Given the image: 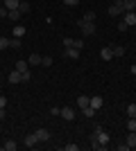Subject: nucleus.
<instances>
[{
	"label": "nucleus",
	"instance_id": "obj_19",
	"mask_svg": "<svg viewBox=\"0 0 136 151\" xmlns=\"http://www.w3.org/2000/svg\"><path fill=\"white\" fill-rule=\"evenodd\" d=\"M18 9H20V14H27L30 9H32V5L27 2V0H20V5H18Z\"/></svg>",
	"mask_w": 136,
	"mask_h": 151
},
{
	"label": "nucleus",
	"instance_id": "obj_11",
	"mask_svg": "<svg viewBox=\"0 0 136 151\" xmlns=\"http://www.w3.org/2000/svg\"><path fill=\"white\" fill-rule=\"evenodd\" d=\"M61 117H64V120H75V111H73V108H61Z\"/></svg>",
	"mask_w": 136,
	"mask_h": 151
},
{
	"label": "nucleus",
	"instance_id": "obj_3",
	"mask_svg": "<svg viewBox=\"0 0 136 151\" xmlns=\"http://www.w3.org/2000/svg\"><path fill=\"white\" fill-rule=\"evenodd\" d=\"M120 14H125V9H123V0H116V2L109 7V16H113V18H116V16H120Z\"/></svg>",
	"mask_w": 136,
	"mask_h": 151
},
{
	"label": "nucleus",
	"instance_id": "obj_7",
	"mask_svg": "<svg viewBox=\"0 0 136 151\" xmlns=\"http://www.w3.org/2000/svg\"><path fill=\"white\" fill-rule=\"evenodd\" d=\"M79 52H82V50H77V47H66L64 57H66V59H73V61H75V59H79Z\"/></svg>",
	"mask_w": 136,
	"mask_h": 151
},
{
	"label": "nucleus",
	"instance_id": "obj_15",
	"mask_svg": "<svg viewBox=\"0 0 136 151\" xmlns=\"http://www.w3.org/2000/svg\"><path fill=\"white\" fill-rule=\"evenodd\" d=\"M7 79H9V83H18V81H23V79H20V72H18V70L9 72V77H7Z\"/></svg>",
	"mask_w": 136,
	"mask_h": 151
},
{
	"label": "nucleus",
	"instance_id": "obj_31",
	"mask_svg": "<svg viewBox=\"0 0 136 151\" xmlns=\"http://www.w3.org/2000/svg\"><path fill=\"white\" fill-rule=\"evenodd\" d=\"M118 29H120V32H127V29H129V25H127L125 20H120V23H118Z\"/></svg>",
	"mask_w": 136,
	"mask_h": 151
},
{
	"label": "nucleus",
	"instance_id": "obj_37",
	"mask_svg": "<svg viewBox=\"0 0 136 151\" xmlns=\"http://www.w3.org/2000/svg\"><path fill=\"white\" fill-rule=\"evenodd\" d=\"M50 115H61V108H59V106H55V108H50Z\"/></svg>",
	"mask_w": 136,
	"mask_h": 151
},
{
	"label": "nucleus",
	"instance_id": "obj_8",
	"mask_svg": "<svg viewBox=\"0 0 136 151\" xmlns=\"http://www.w3.org/2000/svg\"><path fill=\"white\" fill-rule=\"evenodd\" d=\"M36 138H39V142H48V140H50V131H48V129H36Z\"/></svg>",
	"mask_w": 136,
	"mask_h": 151
},
{
	"label": "nucleus",
	"instance_id": "obj_9",
	"mask_svg": "<svg viewBox=\"0 0 136 151\" xmlns=\"http://www.w3.org/2000/svg\"><path fill=\"white\" fill-rule=\"evenodd\" d=\"M100 57H102V61H111L113 59V47H102Z\"/></svg>",
	"mask_w": 136,
	"mask_h": 151
},
{
	"label": "nucleus",
	"instance_id": "obj_40",
	"mask_svg": "<svg viewBox=\"0 0 136 151\" xmlns=\"http://www.w3.org/2000/svg\"><path fill=\"white\" fill-rule=\"evenodd\" d=\"M129 72H132V75H136V63H134V65L129 68Z\"/></svg>",
	"mask_w": 136,
	"mask_h": 151
},
{
	"label": "nucleus",
	"instance_id": "obj_4",
	"mask_svg": "<svg viewBox=\"0 0 136 151\" xmlns=\"http://www.w3.org/2000/svg\"><path fill=\"white\" fill-rule=\"evenodd\" d=\"M123 20H125L129 27H134V25H136V12H125V14H123Z\"/></svg>",
	"mask_w": 136,
	"mask_h": 151
},
{
	"label": "nucleus",
	"instance_id": "obj_39",
	"mask_svg": "<svg viewBox=\"0 0 136 151\" xmlns=\"http://www.w3.org/2000/svg\"><path fill=\"white\" fill-rule=\"evenodd\" d=\"M5 115H7V113H5V108H0V120H5Z\"/></svg>",
	"mask_w": 136,
	"mask_h": 151
},
{
	"label": "nucleus",
	"instance_id": "obj_29",
	"mask_svg": "<svg viewBox=\"0 0 136 151\" xmlns=\"http://www.w3.org/2000/svg\"><path fill=\"white\" fill-rule=\"evenodd\" d=\"M84 20H89V23H95V12H86Z\"/></svg>",
	"mask_w": 136,
	"mask_h": 151
},
{
	"label": "nucleus",
	"instance_id": "obj_14",
	"mask_svg": "<svg viewBox=\"0 0 136 151\" xmlns=\"http://www.w3.org/2000/svg\"><path fill=\"white\" fill-rule=\"evenodd\" d=\"M89 101H91V97H86V95H79V97H77V106H79V111L89 106Z\"/></svg>",
	"mask_w": 136,
	"mask_h": 151
},
{
	"label": "nucleus",
	"instance_id": "obj_6",
	"mask_svg": "<svg viewBox=\"0 0 136 151\" xmlns=\"http://www.w3.org/2000/svg\"><path fill=\"white\" fill-rule=\"evenodd\" d=\"M102 104H104V99L100 97V95L91 97V101H89V106H91V108H95V111H100V108H102Z\"/></svg>",
	"mask_w": 136,
	"mask_h": 151
},
{
	"label": "nucleus",
	"instance_id": "obj_21",
	"mask_svg": "<svg viewBox=\"0 0 136 151\" xmlns=\"http://www.w3.org/2000/svg\"><path fill=\"white\" fill-rule=\"evenodd\" d=\"M113 47V57H125V47L123 45H111Z\"/></svg>",
	"mask_w": 136,
	"mask_h": 151
},
{
	"label": "nucleus",
	"instance_id": "obj_20",
	"mask_svg": "<svg viewBox=\"0 0 136 151\" xmlns=\"http://www.w3.org/2000/svg\"><path fill=\"white\" fill-rule=\"evenodd\" d=\"M0 147H2L5 151H14V149H16V142H14V140H7V142H2Z\"/></svg>",
	"mask_w": 136,
	"mask_h": 151
},
{
	"label": "nucleus",
	"instance_id": "obj_26",
	"mask_svg": "<svg viewBox=\"0 0 136 151\" xmlns=\"http://www.w3.org/2000/svg\"><path fill=\"white\" fill-rule=\"evenodd\" d=\"M41 65L50 68V65H52V57H41Z\"/></svg>",
	"mask_w": 136,
	"mask_h": 151
},
{
	"label": "nucleus",
	"instance_id": "obj_33",
	"mask_svg": "<svg viewBox=\"0 0 136 151\" xmlns=\"http://www.w3.org/2000/svg\"><path fill=\"white\" fill-rule=\"evenodd\" d=\"M0 16H2V18H7V16H9V9H7V7H5V5L0 7Z\"/></svg>",
	"mask_w": 136,
	"mask_h": 151
},
{
	"label": "nucleus",
	"instance_id": "obj_18",
	"mask_svg": "<svg viewBox=\"0 0 136 151\" xmlns=\"http://www.w3.org/2000/svg\"><path fill=\"white\" fill-rule=\"evenodd\" d=\"M14 70H18V72H27V70H30V63H27V61H18Z\"/></svg>",
	"mask_w": 136,
	"mask_h": 151
},
{
	"label": "nucleus",
	"instance_id": "obj_1",
	"mask_svg": "<svg viewBox=\"0 0 136 151\" xmlns=\"http://www.w3.org/2000/svg\"><path fill=\"white\" fill-rule=\"evenodd\" d=\"M79 29H82V34L84 36H93L95 34V23H89V20H79Z\"/></svg>",
	"mask_w": 136,
	"mask_h": 151
},
{
	"label": "nucleus",
	"instance_id": "obj_22",
	"mask_svg": "<svg viewBox=\"0 0 136 151\" xmlns=\"http://www.w3.org/2000/svg\"><path fill=\"white\" fill-rule=\"evenodd\" d=\"M20 16H23V14H20V9H14V12H9V16H7V18H12L14 23H16V20H20Z\"/></svg>",
	"mask_w": 136,
	"mask_h": 151
},
{
	"label": "nucleus",
	"instance_id": "obj_35",
	"mask_svg": "<svg viewBox=\"0 0 136 151\" xmlns=\"http://www.w3.org/2000/svg\"><path fill=\"white\" fill-rule=\"evenodd\" d=\"M75 47H77V50H82V47H84V41H82V38H75Z\"/></svg>",
	"mask_w": 136,
	"mask_h": 151
},
{
	"label": "nucleus",
	"instance_id": "obj_16",
	"mask_svg": "<svg viewBox=\"0 0 136 151\" xmlns=\"http://www.w3.org/2000/svg\"><path fill=\"white\" fill-rule=\"evenodd\" d=\"M25 27H23V25H16V27H14V38H20V36H25Z\"/></svg>",
	"mask_w": 136,
	"mask_h": 151
},
{
	"label": "nucleus",
	"instance_id": "obj_5",
	"mask_svg": "<svg viewBox=\"0 0 136 151\" xmlns=\"http://www.w3.org/2000/svg\"><path fill=\"white\" fill-rule=\"evenodd\" d=\"M36 145H39L36 133H27V135H25V147H30V149H32V147H36Z\"/></svg>",
	"mask_w": 136,
	"mask_h": 151
},
{
	"label": "nucleus",
	"instance_id": "obj_10",
	"mask_svg": "<svg viewBox=\"0 0 136 151\" xmlns=\"http://www.w3.org/2000/svg\"><path fill=\"white\" fill-rule=\"evenodd\" d=\"M2 5L9 9V12H14V9H18V5H20V0H2Z\"/></svg>",
	"mask_w": 136,
	"mask_h": 151
},
{
	"label": "nucleus",
	"instance_id": "obj_32",
	"mask_svg": "<svg viewBox=\"0 0 136 151\" xmlns=\"http://www.w3.org/2000/svg\"><path fill=\"white\" fill-rule=\"evenodd\" d=\"M30 77H32L30 70H27V72H20V79H23V81H30Z\"/></svg>",
	"mask_w": 136,
	"mask_h": 151
},
{
	"label": "nucleus",
	"instance_id": "obj_30",
	"mask_svg": "<svg viewBox=\"0 0 136 151\" xmlns=\"http://www.w3.org/2000/svg\"><path fill=\"white\" fill-rule=\"evenodd\" d=\"M9 47H14V50H18V47H20V38H12V43H9Z\"/></svg>",
	"mask_w": 136,
	"mask_h": 151
},
{
	"label": "nucleus",
	"instance_id": "obj_25",
	"mask_svg": "<svg viewBox=\"0 0 136 151\" xmlns=\"http://www.w3.org/2000/svg\"><path fill=\"white\" fill-rule=\"evenodd\" d=\"M127 131H136V117H129V120H127Z\"/></svg>",
	"mask_w": 136,
	"mask_h": 151
},
{
	"label": "nucleus",
	"instance_id": "obj_38",
	"mask_svg": "<svg viewBox=\"0 0 136 151\" xmlns=\"http://www.w3.org/2000/svg\"><path fill=\"white\" fill-rule=\"evenodd\" d=\"M7 106V97H2V95H0V108H5Z\"/></svg>",
	"mask_w": 136,
	"mask_h": 151
},
{
	"label": "nucleus",
	"instance_id": "obj_27",
	"mask_svg": "<svg viewBox=\"0 0 136 151\" xmlns=\"http://www.w3.org/2000/svg\"><path fill=\"white\" fill-rule=\"evenodd\" d=\"M127 115H129V117H136V104H129V106H127Z\"/></svg>",
	"mask_w": 136,
	"mask_h": 151
},
{
	"label": "nucleus",
	"instance_id": "obj_24",
	"mask_svg": "<svg viewBox=\"0 0 136 151\" xmlns=\"http://www.w3.org/2000/svg\"><path fill=\"white\" fill-rule=\"evenodd\" d=\"M82 115H84V117H93V115H95V108H91V106L82 108Z\"/></svg>",
	"mask_w": 136,
	"mask_h": 151
},
{
	"label": "nucleus",
	"instance_id": "obj_12",
	"mask_svg": "<svg viewBox=\"0 0 136 151\" xmlns=\"http://www.w3.org/2000/svg\"><path fill=\"white\" fill-rule=\"evenodd\" d=\"M125 145L129 147V149L136 147V131H129V135H127V140H125Z\"/></svg>",
	"mask_w": 136,
	"mask_h": 151
},
{
	"label": "nucleus",
	"instance_id": "obj_2",
	"mask_svg": "<svg viewBox=\"0 0 136 151\" xmlns=\"http://www.w3.org/2000/svg\"><path fill=\"white\" fill-rule=\"evenodd\" d=\"M93 133H95V138H97V142H100V145H109V133H107V131H102V129H100V126H95V131H93Z\"/></svg>",
	"mask_w": 136,
	"mask_h": 151
},
{
	"label": "nucleus",
	"instance_id": "obj_13",
	"mask_svg": "<svg viewBox=\"0 0 136 151\" xmlns=\"http://www.w3.org/2000/svg\"><path fill=\"white\" fill-rule=\"evenodd\" d=\"M123 9L125 12H136V0H123Z\"/></svg>",
	"mask_w": 136,
	"mask_h": 151
},
{
	"label": "nucleus",
	"instance_id": "obj_36",
	"mask_svg": "<svg viewBox=\"0 0 136 151\" xmlns=\"http://www.w3.org/2000/svg\"><path fill=\"white\" fill-rule=\"evenodd\" d=\"M64 5H68V7H75V5H79V0H64Z\"/></svg>",
	"mask_w": 136,
	"mask_h": 151
},
{
	"label": "nucleus",
	"instance_id": "obj_28",
	"mask_svg": "<svg viewBox=\"0 0 136 151\" xmlns=\"http://www.w3.org/2000/svg\"><path fill=\"white\" fill-rule=\"evenodd\" d=\"M64 45H66V47H75V38L66 36V38H64Z\"/></svg>",
	"mask_w": 136,
	"mask_h": 151
},
{
	"label": "nucleus",
	"instance_id": "obj_17",
	"mask_svg": "<svg viewBox=\"0 0 136 151\" xmlns=\"http://www.w3.org/2000/svg\"><path fill=\"white\" fill-rule=\"evenodd\" d=\"M27 63H30V65H41V54H30Z\"/></svg>",
	"mask_w": 136,
	"mask_h": 151
},
{
	"label": "nucleus",
	"instance_id": "obj_34",
	"mask_svg": "<svg viewBox=\"0 0 136 151\" xmlns=\"http://www.w3.org/2000/svg\"><path fill=\"white\" fill-rule=\"evenodd\" d=\"M64 149H66V151H77V149H79V145H66Z\"/></svg>",
	"mask_w": 136,
	"mask_h": 151
},
{
	"label": "nucleus",
	"instance_id": "obj_23",
	"mask_svg": "<svg viewBox=\"0 0 136 151\" xmlns=\"http://www.w3.org/2000/svg\"><path fill=\"white\" fill-rule=\"evenodd\" d=\"M9 43H12V38L0 36V50H7V47H9Z\"/></svg>",
	"mask_w": 136,
	"mask_h": 151
}]
</instances>
